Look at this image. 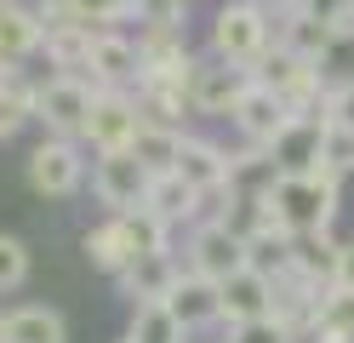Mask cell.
Segmentation results:
<instances>
[{"mask_svg":"<svg viewBox=\"0 0 354 343\" xmlns=\"http://www.w3.org/2000/svg\"><path fill=\"white\" fill-rule=\"evenodd\" d=\"M143 212H154L166 229H177V223L194 218V189H189L183 177L160 172V177H149V189H143Z\"/></svg>","mask_w":354,"mask_h":343,"instance_id":"22","label":"cell"},{"mask_svg":"<svg viewBox=\"0 0 354 343\" xmlns=\"http://www.w3.org/2000/svg\"><path fill=\"white\" fill-rule=\"evenodd\" d=\"M177 137L183 132H171V126H143L138 121V137H131V160L149 172V177H160V172H171V160H177Z\"/></svg>","mask_w":354,"mask_h":343,"instance_id":"24","label":"cell"},{"mask_svg":"<svg viewBox=\"0 0 354 343\" xmlns=\"http://www.w3.org/2000/svg\"><path fill=\"white\" fill-rule=\"evenodd\" d=\"M240 246H246V269L252 274H263V281H274V274H286L292 269V235H286L280 223H269V229H240Z\"/></svg>","mask_w":354,"mask_h":343,"instance_id":"17","label":"cell"},{"mask_svg":"<svg viewBox=\"0 0 354 343\" xmlns=\"http://www.w3.org/2000/svg\"><path fill=\"white\" fill-rule=\"evenodd\" d=\"M80 252H86V263H92V269H103V274H120V269L131 263V246H126L120 218H109V223H97V229H86Z\"/></svg>","mask_w":354,"mask_h":343,"instance_id":"23","label":"cell"},{"mask_svg":"<svg viewBox=\"0 0 354 343\" xmlns=\"http://www.w3.org/2000/svg\"><path fill=\"white\" fill-rule=\"evenodd\" d=\"M229 343H292V332L274 315H263V320H246V326H229Z\"/></svg>","mask_w":354,"mask_h":343,"instance_id":"32","label":"cell"},{"mask_svg":"<svg viewBox=\"0 0 354 343\" xmlns=\"http://www.w3.org/2000/svg\"><path fill=\"white\" fill-rule=\"evenodd\" d=\"M315 149H320V121L292 114V121H286V132L274 137L269 149H263V160H269L274 172H308V166H315Z\"/></svg>","mask_w":354,"mask_h":343,"instance_id":"16","label":"cell"},{"mask_svg":"<svg viewBox=\"0 0 354 343\" xmlns=\"http://www.w3.org/2000/svg\"><path fill=\"white\" fill-rule=\"evenodd\" d=\"M86 109H92V80H80V75H46V80H35L29 121L46 126V137H75V143H80Z\"/></svg>","mask_w":354,"mask_h":343,"instance_id":"2","label":"cell"},{"mask_svg":"<svg viewBox=\"0 0 354 343\" xmlns=\"http://www.w3.org/2000/svg\"><path fill=\"white\" fill-rule=\"evenodd\" d=\"M269 23H274V46H280V52H292V58L315 63V69L331 58V46H337V40H331V29L315 17L308 0H303V6H292V12H280V17H269Z\"/></svg>","mask_w":354,"mask_h":343,"instance_id":"9","label":"cell"},{"mask_svg":"<svg viewBox=\"0 0 354 343\" xmlns=\"http://www.w3.org/2000/svg\"><path fill=\"white\" fill-rule=\"evenodd\" d=\"M337 286L354 292V240H343V252H337Z\"/></svg>","mask_w":354,"mask_h":343,"instance_id":"33","label":"cell"},{"mask_svg":"<svg viewBox=\"0 0 354 343\" xmlns=\"http://www.w3.org/2000/svg\"><path fill=\"white\" fill-rule=\"evenodd\" d=\"M120 343H126V337H120Z\"/></svg>","mask_w":354,"mask_h":343,"instance_id":"37","label":"cell"},{"mask_svg":"<svg viewBox=\"0 0 354 343\" xmlns=\"http://www.w3.org/2000/svg\"><path fill=\"white\" fill-rule=\"evenodd\" d=\"M138 137V103L131 91H92V109H86L80 143H92L97 155H115Z\"/></svg>","mask_w":354,"mask_h":343,"instance_id":"6","label":"cell"},{"mask_svg":"<svg viewBox=\"0 0 354 343\" xmlns=\"http://www.w3.org/2000/svg\"><path fill=\"white\" fill-rule=\"evenodd\" d=\"M269 315V281L252 269L229 274V281H217V320H229V326H246V320H263Z\"/></svg>","mask_w":354,"mask_h":343,"instance_id":"12","label":"cell"},{"mask_svg":"<svg viewBox=\"0 0 354 343\" xmlns=\"http://www.w3.org/2000/svg\"><path fill=\"white\" fill-rule=\"evenodd\" d=\"M183 6H189V0H183Z\"/></svg>","mask_w":354,"mask_h":343,"instance_id":"36","label":"cell"},{"mask_svg":"<svg viewBox=\"0 0 354 343\" xmlns=\"http://www.w3.org/2000/svg\"><path fill=\"white\" fill-rule=\"evenodd\" d=\"M315 326L354 343V292H348V286H331V292L315 297Z\"/></svg>","mask_w":354,"mask_h":343,"instance_id":"28","label":"cell"},{"mask_svg":"<svg viewBox=\"0 0 354 343\" xmlns=\"http://www.w3.org/2000/svg\"><path fill=\"white\" fill-rule=\"evenodd\" d=\"M29 281V246L17 235H0V292H17Z\"/></svg>","mask_w":354,"mask_h":343,"instance_id":"31","label":"cell"},{"mask_svg":"<svg viewBox=\"0 0 354 343\" xmlns=\"http://www.w3.org/2000/svg\"><path fill=\"white\" fill-rule=\"evenodd\" d=\"M120 229H126V246H131V258H154V252H171V229L143 212V206H131V212H120Z\"/></svg>","mask_w":354,"mask_h":343,"instance_id":"26","label":"cell"},{"mask_svg":"<svg viewBox=\"0 0 354 343\" xmlns=\"http://www.w3.org/2000/svg\"><path fill=\"white\" fill-rule=\"evenodd\" d=\"M229 121H234V132L246 137L252 149H269L274 137L286 132V121H292V114L280 109V98H274V91H263V86L252 80L246 91H240V103H234V114H229Z\"/></svg>","mask_w":354,"mask_h":343,"instance_id":"10","label":"cell"},{"mask_svg":"<svg viewBox=\"0 0 354 343\" xmlns=\"http://www.w3.org/2000/svg\"><path fill=\"white\" fill-rule=\"evenodd\" d=\"M308 343H348V337H337V332H320V326H315V332H308Z\"/></svg>","mask_w":354,"mask_h":343,"instance_id":"34","label":"cell"},{"mask_svg":"<svg viewBox=\"0 0 354 343\" xmlns=\"http://www.w3.org/2000/svg\"><path fill=\"white\" fill-rule=\"evenodd\" d=\"M274 46V23L269 12L257 6V0H229V6H217L212 17V58L217 63H234L252 75V63Z\"/></svg>","mask_w":354,"mask_h":343,"instance_id":"1","label":"cell"},{"mask_svg":"<svg viewBox=\"0 0 354 343\" xmlns=\"http://www.w3.org/2000/svg\"><path fill=\"white\" fill-rule=\"evenodd\" d=\"M29 103H35V80H29V69H24V63H0V143L24 132Z\"/></svg>","mask_w":354,"mask_h":343,"instance_id":"20","label":"cell"},{"mask_svg":"<svg viewBox=\"0 0 354 343\" xmlns=\"http://www.w3.org/2000/svg\"><path fill=\"white\" fill-rule=\"evenodd\" d=\"M189 274L201 281H229V274L246 269V246H240V223H194L189 229Z\"/></svg>","mask_w":354,"mask_h":343,"instance_id":"3","label":"cell"},{"mask_svg":"<svg viewBox=\"0 0 354 343\" xmlns=\"http://www.w3.org/2000/svg\"><path fill=\"white\" fill-rule=\"evenodd\" d=\"M40 52H46L52 75H80L86 80V52H92V29L86 23H63V29L40 35Z\"/></svg>","mask_w":354,"mask_h":343,"instance_id":"21","label":"cell"},{"mask_svg":"<svg viewBox=\"0 0 354 343\" xmlns=\"http://www.w3.org/2000/svg\"><path fill=\"white\" fill-rule=\"evenodd\" d=\"M240 206H246L240 183L234 177H217V183H206V189H194V218L189 223H234Z\"/></svg>","mask_w":354,"mask_h":343,"instance_id":"25","label":"cell"},{"mask_svg":"<svg viewBox=\"0 0 354 343\" xmlns=\"http://www.w3.org/2000/svg\"><path fill=\"white\" fill-rule=\"evenodd\" d=\"M177 269H183V263H177L171 252H154V258H131V263L115 274V281H120V297H126V304H160L166 286L177 281Z\"/></svg>","mask_w":354,"mask_h":343,"instance_id":"13","label":"cell"},{"mask_svg":"<svg viewBox=\"0 0 354 343\" xmlns=\"http://www.w3.org/2000/svg\"><path fill=\"white\" fill-rule=\"evenodd\" d=\"M92 189L109 212H131V206H143V189H149V172L131 160V149H115V155H97L92 166Z\"/></svg>","mask_w":354,"mask_h":343,"instance_id":"8","label":"cell"},{"mask_svg":"<svg viewBox=\"0 0 354 343\" xmlns=\"http://www.w3.org/2000/svg\"><path fill=\"white\" fill-rule=\"evenodd\" d=\"M315 160L326 172H354V126H343V121H320V149H315Z\"/></svg>","mask_w":354,"mask_h":343,"instance_id":"29","label":"cell"},{"mask_svg":"<svg viewBox=\"0 0 354 343\" xmlns=\"http://www.w3.org/2000/svg\"><path fill=\"white\" fill-rule=\"evenodd\" d=\"M166 315L183 326V337L194 332V326H212L217 320V286L212 281H201V274H189V269H177V281L166 286Z\"/></svg>","mask_w":354,"mask_h":343,"instance_id":"11","label":"cell"},{"mask_svg":"<svg viewBox=\"0 0 354 343\" xmlns=\"http://www.w3.org/2000/svg\"><path fill=\"white\" fill-rule=\"evenodd\" d=\"M246 86H252L246 69L206 58V63H194V75H189V91H183V98H189V109H194V114H217V121H229Z\"/></svg>","mask_w":354,"mask_h":343,"instance_id":"7","label":"cell"},{"mask_svg":"<svg viewBox=\"0 0 354 343\" xmlns=\"http://www.w3.org/2000/svg\"><path fill=\"white\" fill-rule=\"evenodd\" d=\"M171 177H183L189 189H206V183H217V177H234L229 172V155H223V143H212V137H177V160H171Z\"/></svg>","mask_w":354,"mask_h":343,"instance_id":"14","label":"cell"},{"mask_svg":"<svg viewBox=\"0 0 354 343\" xmlns=\"http://www.w3.org/2000/svg\"><path fill=\"white\" fill-rule=\"evenodd\" d=\"M343 6H348V12H354V0H343Z\"/></svg>","mask_w":354,"mask_h":343,"instance_id":"35","label":"cell"},{"mask_svg":"<svg viewBox=\"0 0 354 343\" xmlns=\"http://www.w3.org/2000/svg\"><path fill=\"white\" fill-rule=\"evenodd\" d=\"M86 29H115V23H126L131 17V0H63Z\"/></svg>","mask_w":354,"mask_h":343,"instance_id":"30","label":"cell"},{"mask_svg":"<svg viewBox=\"0 0 354 343\" xmlns=\"http://www.w3.org/2000/svg\"><path fill=\"white\" fill-rule=\"evenodd\" d=\"M126 343H183V326L166 315V304H131Z\"/></svg>","mask_w":354,"mask_h":343,"instance_id":"27","label":"cell"},{"mask_svg":"<svg viewBox=\"0 0 354 343\" xmlns=\"http://www.w3.org/2000/svg\"><path fill=\"white\" fill-rule=\"evenodd\" d=\"M0 343H69V320L46 304H24L0 315Z\"/></svg>","mask_w":354,"mask_h":343,"instance_id":"15","label":"cell"},{"mask_svg":"<svg viewBox=\"0 0 354 343\" xmlns=\"http://www.w3.org/2000/svg\"><path fill=\"white\" fill-rule=\"evenodd\" d=\"M337 252H343V240H331V235H303V240L292 246V269H297L315 292H331V286H337Z\"/></svg>","mask_w":354,"mask_h":343,"instance_id":"19","label":"cell"},{"mask_svg":"<svg viewBox=\"0 0 354 343\" xmlns=\"http://www.w3.org/2000/svg\"><path fill=\"white\" fill-rule=\"evenodd\" d=\"M40 52V23L24 0H0V63H29Z\"/></svg>","mask_w":354,"mask_h":343,"instance_id":"18","label":"cell"},{"mask_svg":"<svg viewBox=\"0 0 354 343\" xmlns=\"http://www.w3.org/2000/svg\"><path fill=\"white\" fill-rule=\"evenodd\" d=\"M86 80H92V91H138V40L120 29H92Z\"/></svg>","mask_w":354,"mask_h":343,"instance_id":"5","label":"cell"},{"mask_svg":"<svg viewBox=\"0 0 354 343\" xmlns=\"http://www.w3.org/2000/svg\"><path fill=\"white\" fill-rule=\"evenodd\" d=\"M29 183L46 200H69L80 183H86V155L75 137H40L29 149Z\"/></svg>","mask_w":354,"mask_h":343,"instance_id":"4","label":"cell"}]
</instances>
